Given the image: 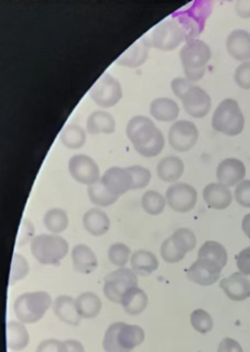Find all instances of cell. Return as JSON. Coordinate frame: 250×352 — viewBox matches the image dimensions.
<instances>
[{
	"mask_svg": "<svg viewBox=\"0 0 250 352\" xmlns=\"http://www.w3.org/2000/svg\"><path fill=\"white\" fill-rule=\"evenodd\" d=\"M126 134L136 151L145 157H157L164 149V135L148 117H134L127 124Z\"/></svg>",
	"mask_w": 250,
	"mask_h": 352,
	"instance_id": "1",
	"label": "cell"
},
{
	"mask_svg": "<svg viewBox=\"0 0 250 352\" xmlns=\"http://www.w3.org/2000/svg\"><path fill=\"white\" fill-rule=\"evenodd\" d=\"M145 338L144 329L138 325L114 323L106 330L103 346L106 352H132Z\"/></svg>",
	"mask_w": 250,
	"mask_h": 352,
	"instance_id": "2",
	"label": "cell"
},
{
	"mask_svg": "<svg viewBox=\"0 0 250 352\" xmlns=\"http://www.w3.org/2000/svg\"><path fill=\"white\" fill-rule=\"evenodd\" d=\"M212 58V50L203 41L192 39L180 52L185 76L192 82L201 80Z\"/></svg>",
	"mask_w": 250,
	"mask_h": 352,
	"instance_id": "3",
	"label": "cell"
},
{
	"mask_svg": "<svg viewBox=\"0 0 250 352\" xmlns=\"http://www.w3.org/2000/svg\"><path fill=\"white\" fill-rule=\"evenodd\" d=\"M212 124L213 129L227 136L240 135L244 129L245 120L238 103L233 99L222 101L214 111Z\"/></svg>",
	"mask_w": 250,
	"mask_h": 352,
	"instance_id": "4",
	"label": "cell"
},
{
	"mask_svg": "<svg viewBox=\"0 0 250 352\" xmlns=\"http://www.w3.org/2000/svg\"><path fill=\"white\" fill-rule=\"evenodd\" d=\"M34 258L43 265H59L67 257L69 246L67 241L58 234H41L30 243Z\"/></svg>",
	"mask_w": 250,
	"mask_h": 352,
	"instance_id": "5",
	"label": "cell"
},
{
	"mask_svg": "<svg viewBox=\"0 0 250 352\" xmlns=\"http://www.w3.org/2000/svg\"><path fill=\"white\" fill-rule=\"evenodd\" d=\"M52 303L45 292L26 293L16 298L14 313L21 323L35 324L45 315Z\"/></svg>",
	"mask_w": 250,
	"mask_h": 352,
	"instance_id": "6",
	"label": "cell"
},
{
	"mask_svg": "<svg viewBox=\"0 0 250 352\" xmlns=\"http://www.w3.org/2000/svg\"><path fill=\"white\" fill-rule=\"evenodd\" d=\"M186 30L175 19L162 21L152 32L148 39L150 47L163 51L177 49L186 41Z\"/></svg>",
	"mask_w": 250,
	"mask_h": 352,
	"instance_id": "7",
	"label": "cell"
},
{
	"mask_svg": "<svg viewBox=\"0 0 250 352\" xmlns=\"http://www.w3.org/2000/svg\"><path fill=\"white\" fill-rule=\"evenodd\" d=\"M137 286V274L133 270L122 267L106 276L104 294L109 300L121 304L125 293Z\"/></svg>",
	"mask_w": 250,
	"mask_h": 352,
	"instance_id": "8",
	"label": "cell"
},
{
	"mask_svg": "<svg viewBox=\"0 0 250 352\" xmlns=\"http://www.w3.org/2000/svg\"><path fill=\"white\" fill-rule=\"evenodd\" d=\"M91 98L102 108H112L123 97L121 84L109 73H104L93 85Z\"/></svg>",
	"mask_w": 250,
	"mask_h": 352,
	"instance_id": "9",
	"label": "cell"
},
{
	"mask_svg": "<svg viewBox=\"0 0 250 352\" xmlns=\"http://www.w3.org/2000/svg\"><path fill=\"white\" fill-rule=\"evenodd\" d=\"M166 199L168 206L179 213H187L197 206L198 194L196 189L187 183H176L167 190Z\"/></svg>",
	"mask_w": 250,
	"mask_h": 352,
	"instance_id": "10",
	"label": "cell"
},
{
	"mask_svg": "<svg viewBox=\"0 0 250 352\" xmlns=\"http://www.w3.org/2000/svg\"><path fill=\"white\" fill-rule=\"evenodd\" d=\"M199 131L196 125L188 120L173 123L168 133L169 144L179 153H186L196 145Z\"/></svg>",
	"mask_w": 250,
	"mask_h": 352,
	"instance_id": "11",
	"label": "cell"
},
{
	"mask_svg": "<svg viewBox=\"0 0 250 352\" xmlns=\"http://www.w3.org/2000/svg\"><path fill=\"white\" fill-rule=\"evenodd\" d=\"M223 268L217 262L206 258L195 261L187 271L188 279L201 286H211L220 278Z\"/></svg>",
	"mask_w": 250,
	"mask_h": 352,
	"instance_id": "12",
	"label": "cell"
},
{
	"mask_svg": "<svg viewBox=\"0 0 250 352\" xmlns=\"http://www.w3.org/2000/svg\"><path fill=\"white\" fill-rule=\"evenodd\" d=\"M71 176L80 184L91 186L100 179L99 166L91 157L76 155L69 162Z\"/></svg>",
	"mask_w": 250,
	"mask_h": 352,
	"instance_id": "13",
	"label": "cell"
},
{
	"mask_svg": "<svg viewBox=\"0 0 250 352\" xmlns=\"http://www.w3.org/2000/svg\"><path fill=\"white\" fill-rule=\"evenodd\" d=\"M183 109L195 119H203L212 109L210 96L197 85H193L181 98Z\"/></svg>",
	"mask_w": 250,
	"mask_h": 352,
	"instance_id": "14",
	"label": "cell"
},
{
	"mask_svg": "<svg viewBox=\"0 0 250 352\" xmlns=\"http://www.w3.org/2000/svg\"><path fill=\"white\" fill-rule=\"evenodd\" d=\"M245 164L237 158L223 160L216 168V177L218 183L228 188L236 187L246 177Z\"/></svg>",
	"mask_w": 250,
	"mask_h": 352,
	"instance_id": "15",
	"label": "cell"
},
{
	"mask_svg": "<svg viewBox=\"0 0 250 352\" xmlns=\"http://www.w3.org/2000/svg\"><path fill=\"white\" fill-rule=\"evenodd\" d=\"M101 182L113 195L120 197L133 190V178L127 168L112 167L106 170Z\"/></svg>",
	"mask_w": 250,
	"mask_h": 352,
	"instance_id": "16",
	"label": "cell"
},
{
	"mask_svg": "<svg viewBox=\"0 0 250 352\" xmlns=\"http://www.w3.org/2000/svg\"><path fill=\"white\" fill-rule=\"evenodd\" d=\"M225 295L234 302H242L250 297V280L241 272H234L220 283Z\"/></svg>",
	"mask_w": 250,
	"mask_h": 352,
	"instance_id": "17",
	"label": "cell"
},
{
	"mask_svg": "<svg viewBox=\"0 0 250 352\" xmlns=\"http://www.w3.org/2000/svg\"><path fill=\"white\" fill-rule=\"evenodd\" d=\"M203 198L210 208L223 210L231 206L234 196L230 188L220 183H211L204 188Z\"/></svg>",
	"mask_w": 250,
	"mask_h": 352,
	"instance_id": "18",
	"label": "cell"
},
{
	"mask_svg": "<svg viewBox=\"0 0 250 352\" xmlns=\"http://www.w3.org/2000/svg\"><path fill=\"white\" fill-rule=\"evenodd\" d=\"M226 47L229 55L238 61L250 59V34L245 30H235L227 36Z\"/></svg>",
	"mask_w": 250,
	"mask_h": 352,
	"instance_id": "19",
	"label": "cell"
},
{
	"mask_svg": "<svg viewBox=\"0 0 250 352\" xmlns=\"http://www.w3.org/2000/svg\"><path fill=\"white\" fill-rule=\"evenodd\" d=\"M71 258L74 270L83 274L93 273L99 264L94 252L84 244H78L73 248Z\"/></svg>",
	"mask_w": 250,
	"mask_h": 352,
	"instance_id": "20",
	"label": "cell"
},
{
	"mask_svg": "<svg viewBox=\"0 0 250 352\" xmlns=\"http://www.w3.org/2000/svg\"><path fill=\"white\" fill-rule=\"evenodd\" d=\"M150 47L148 39L142 38L137 41L118 58V65L127 67H137L146 62Z\"/></svg>",
	"mask_w": 250,
	"mask_h": 352,
	"instance_id": "21",
	"label": "cell"
},
{
	"mask_svg": "<svg viewBox=\"0 0 250 352\" xmlns=\"http://www.w3.org/2000/svg\"><path fill=\"white\" fill-rule=\"evenodd\" d=\"M54 312L64 323L69 325L79 326L82 318L76 307L75 300L67 295L58 296L53 305Z\"/></svg>",
	"mask_w": 250,
	"mask_h": 352,
	"instance_id": "22",
	"label": "cell"
},
{
	"mask_svg": "<svg viewBox=\"0 0 250 352\" xmlns=\"http://www.w3.org/2000/svg\"><path fill=\"white\" fill-rule=\"evenodd\" d=\"M185 166L177 156H168L161 160L157 167L158 177L168 184H176L183 176Z\"/></svg>",
	"mask_w": 250,
	"mask_h": 352,
	"instance_id": "23",
	"label": "cell"
},
{
	"mask_svg": "<svg viewBox=\"0 0 250 352\" xmlns=\"http://www.w3.org/2000/svg\"><path fill=\"white\" fill-rule=\"evenodd\" d=\"M83 226L92 236H101L111 228V219L100 209H91L84 213Z\"/></svg>",
	"mask_w": 250,
	"mask_h": 352,
	"instance_id": "24",
	"label": "cell"
},
{
	"mask_svg": "<svg viewBox=\"0 0 250 352\" xmlns=\"http://www.w3.org/2000/svg\"><path fill=\"white\" fill-rule=\"evenodd\" d=\"M150 113L157 121L170 122L178 119L180 109L178 104L173 100L161 98L151 102Z\"/></svg>",
	"mask_w": 250,
	"mask_h": 352,
	"instance_id": "25",
	"label": "cell"
},
{
	"mask_svg": "<svg viewBox=\"0 0 250 352\" xmlns=\"http://www.w3.org/2000/svg\"><path fill=\"white\" fill-rule=\"evenodd\" d=\"M121 304L128 314L137 316L146 311L148 304V297L146 293L137 286L128 289L125 293Z\"/></svg>",
	"mask_w": 250,
	"mask_h": 352,
	"instance_id": "26",
	"label": "cell"
},
{
	"mask_svg": "<svg viewBox=\"0 0 250 352\" xmlns=\"http://www.w3.org/2000/svg\"><path fill=\"white\" fill-rule=\"evenodd\" d=\"M131 265L137 275L148 276L158 270L159 262L154 253L140 250L132 255Z\"/></svg>",
	"mask_w": 250,
	"mask_h": 352,
	"instance_id": "27",
	"label": "cell"
},
{
	"mask_svg": "<svg viewBox=\"0 0 250 352\" xmlns=\"http://www.w3.org/2000/svg\"><path fill=\"white\" fill-rule=\"evenodd\" d=\"M115 126L113 116L102 111L92 113L86 123L87 130L92 135L113 133Z\"/></svg>",
	"mask_w": 250,
	"mask_h": 352,
	"instance_id": "28",
	"label": "cell"
},
{
	"mask_svg": "<svg viewBox=\"0 0 250 352\" xmlns=\"http://www.w3.org/2000/svg\"><path fill=\"white\" fill-rule=\"evenodd\" d=\"M7 346L10 349L21 351L30 343V335L23 323L9 322L6 326Z\"/></svg>",
	"mask_w": 250,
	"mask_h": 352,
	"instance_id": "29",
	"label": "cell"
},
{
	"mask_svg": "<svg viewBox=\"0 0 250 352\" xmlns=\"http://www.w3.org/2000/svg\"><path fill=\"white\" fill-rule=\"evenodd\" d=\"M76 307L82 318L91 319L101 312L102 303L99 296L92 292L80 294L75 300Z\"/></svg>",
	"mask_w": 250,
	"mask_h": 352,
	"instance_id": "30",
	"label": "cell"
},
{
	"mask_svg": "<svg viewBox=\"0 0 250 352\" xmlns=\"http://www.w3.org/2000/svg\"><path fill=\"white\" fill-rule=\"evenodd\" d=\"M198 258H206L218 263L224 269L228 261L227 250L220 242L215 241H205L201 247Z\"/></svg>",
	"mask_w": 250,
	"mask_h": 352,
	"instance_id": "31",
	"label": "cell"
},
{
	"mask_svg": "<svg viewBox=\"0 0 250 352\" xmlns=\"http://www.w3.org/2000/svg\"><path fill=\"white\" fill-rule=\"evenodd\" d=\"M170 237L174 246L185 256L192 252L197 246L196 236L191 229L179 228L174 232Z\"/></svg>",
	"mask_w": 250,
	"mask_h": 352,
	"instance_id": "32",
	"label": "cell"
},
{
	"mask_svg": "<svg viewBox=\"0 0 250 352\" xmlns=\"http://www.w3.org/2000/svg\"><path fill=\"white\" fill-rule=\"evenodd\" d=\"M43 222L49 232L57 234L67 229L69 220L66 211L60 208H53L46 212Z\"/></svg>",
	"mask_w": 250,
	"mask_h": 352,
	"instance_id": "33",
	"label": "cell"
},
{
	"mask_svg": "<svg viewBox=\"0 0 250 352\" xmlns=\"http://www.w3.org/2000/svg\"><path fill=\"white\" fill-rule=\"evenodd\" d=\"M144 211L150 216H159L165 210L167 201L164 196L157 190H150L146 192L141 200Z\"/></svg>",
	"mask_w": 250,
	"mask_h": 352,
	"instance_id": "34",
	"label": "cell"
},
{
	"mask_svg": "<svg viewBox=\"0 0 250 352\" xmlns=\"http://www.w3.org/2000/svg\"><path fill=\"white\" fill-rule=\"evenodd\" d=\"M88 195L92 204L100 207L113 206L119 199L104 187L100 179L89 186Z\"/></svg>",
	"mask_w": 250,
	"mask_h": 352,
	"instance_id": "35",
	"label": "cell"
},
{
	"mask_svg": "<svg viewBox=\"0 0 250 352\" xmlns=\"http://www.w3.org/2000/svg\"><path fill=\"white\" fill-rule=\"evenodd\" d=\"M60 140L65 146L71 149L82 147L86 142V134L82 128L76 124H69L62 131Z\"/></svg>",
	"mask_w": 250,
	"mask_h": 352,
	"instance_id": "36",
	"label": "cell"
},
{
	"mask_svg": "<svg viewBox=\"0 0 250 352\" xmlns=\"http://www.w3.org/2000/svg\"><path fill=\"white\" fill-rule=\"evenodd\" d=\"M30 272V265L23 254L15 253L13 256L12 269H10L9 285L15 283L25 278Z\"/></svg>",
	"mask_w": 250,
	"mask_h": 352,
	"instance_id": "37",
	"label": "cell"
},
{
	"mask_svg": "<svg viewBox=\"0 0 250 352\" xmlns=\"http://www.w3.org/2000/svg\"><path fill=\"white\" fill-rule=\"evenodd\" d=\"M190 322L192 327L201 334L211 332L214 327L211 315L203 309H197L192 313Z\"/></svg>",
	"mask_w": 250,
	"mask_h": 352,
	"instance_id": "38",
	"label": "cell"
},
{
	"mask_svg": "<svg viewBox=\"0 0 250 352\" xmlns=\"http://www.w3.org/2000/svg\"><path fill=\"white\" fill-rule=\"evenodd\" d=\"M131 254V250L123 243H115L111 245L108 250L109 260L120 268L124 267L128 263Z\"/></svg>",
	"mask_w": 250,
	"mask_h": 352,
	"instance_id": "39",
	"label": "cell"
},
{
	"mask_svg": "<svg viewBox=\"0 0 250 352\" xmlns=\"http://www.w3.org/2000/svg\"><path fill=\"white\" fill-rule=\"evenodd\" d=\"M133 178V190L143 189L148 186L152 177L150 170L141 166L127 167Z\"/></svg>",
	"mask_w": 250,
	"mask_h": 352,
	"instance_id": "40",
	"label": "cell"
},
{
	"mask_svg": "<svg viewBox=\"0 0 250 352\" xmlns=\"http://www.w3.org/2000/svg\"><path fill=\"white\" fill-rule=\"evenodd\" d=\"M161 256L165 262L175 264L182 261L186 256L180 253L172 241L171 237L168 238L161 246Z\"/></svg>",
	"mask_w": 250,
	"mask_h": 352,
	"instance_id": "41",
	"label": "cell"
},
{
	"mask_svg": "<svg viewBox=\"0 0 250 352\" xmlns=\"http://www.w3.org/2000/svg\"><path fill=\"white\" fill-rule=\"evenodd\" d=\"M234 198L239 206L250 208V179L243 180L236 187Z\"/></svg>",
	"mask_w": 250,
	"mask_h": 352,
	"instance_id": "42",
	"label": "cell"
},
{
	"mask_svg": "<svg viewBox=\"0 0 250 352\" xmlns=\"http://www.w3.org/2000/svg\"><path fill=\"white\" fill-rule=\"evenodd\" d=\"M234 79L241 89H250V61L244 62L236 68Z\"/></svg>",
	"mask_w": 250,
	"mask_h": 352,
	"instance_id": "43",
	"label": "cell"
},
{
	"mask_svg": "<svg viewBox=\"0 0 250 352\" xmlns=\"http://www.w3.org/2000/svg\"><path fill=\"white\" fill-rule=\"evenodd\" d=\"M35 228L32 223L27 220L23 219L21 221L17 236L16 243L18 246H24L29 241H32L34 239Z\"/></svg>",
	"mask_w": 250,
	"mask_h": 352,
	"instance_id": "44",
	"label": "cell"
},
{
	"mask_svg": "<svg viewBox=\"0 0 250 352\" xmlns=\"http://www.w3.org/2000/svg\"><path fill=\"white\" fill-rule=\"evenodd\" d=\"M236 261L239 272L247 276H250V246L236 255Z\"/></svg>",
	"mask_w": 250,
	"mask_h": 352,
	"instance_id": "45",
	"label": "cell"
},
{
	"mask_svg": "<svg viewBox=\"0 0 250 352\" xmlns=\"http://www.w3.org/2000/svg\"><path fill=\"white\" fill-rule=\"evenodd\" d=\"M194 84L187 78H177L172 80L171 82V89L174 94L181 99L183 94L186 93L190 88L193 87Z\"/></svg>",
	"mask_w": 250,
	"mask_h": 352,
	"instance_id": "46",
	"label": "cell"
},
{
	"mask_svg": "<svg viewBox=\"0 0 250 352\" xmlns=\"http://www.w3.org/2000/svg\"><path fill=\"white\" fill-rule=\"evenodd\" d=\"M36 352H62V341L49 339L42 341Z\"/></svg>",
	"mask_w": 250,
	"mask_h": 352,
	"instance_id": "47",
	"label": "cell"
},
{
	"mask_svg": "<svg viewBox=\"0 0 250 352\" xmlns=\"http://www.w3.org/2000/svg\"><path fill=\"white\" fill-rule=\"evenodd\" d=\"M217 352H244V350L238 341L231 338H226L221 341Z\"/></svg>",
	"mask_w": 250,
	"mask_h": 352,
	"instance_id": "48",
	"label": "cell"
},
{
	"mask_svg": "<svg viewBox=\"0 0 250 352\" xmlns=\"http://www.w3.org/2000/svg\"><path fill=\"white\" fill-rule=\"evenodd\" d=\"M62 352H84L83 345L78 340L62 341Z\"/></svg>",
	"mask_w": 250,
	"mask_h": 352,
	"instance_id": "49",
	"label": "cell"
},
{
	"mask_svg": "<svg viewBox=\"0 0 250 352\" xmlns=\"http://www.w3.org/2000/svg\"><path fill=\"white\" fill-rule=\"evenodd\" d=\"M236 10L239 16L244 19L250 18V1H238Z\"/></svg>",
	"mask_w": 250,
	"mask_h": 352,
	"instance_id": "50",
	"label": "cell"
},
{
	"mask_svg": "<svg viewBox=\"0 0 250 352\" xmlns=\"http://www.w3.org/2000/svg\"><path fill=\"white\" fill-rule=\"evenodd\" d=\"M242 229L245 236L250 240V213H247L242 219Z\"/></svg>",
	"mask_w": 250,
	"mask_h": 352,
	"instance_id": "51",
	"label": "cell"
}]
</instances>
